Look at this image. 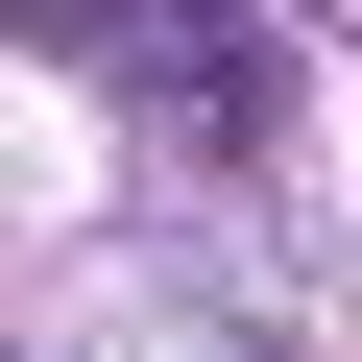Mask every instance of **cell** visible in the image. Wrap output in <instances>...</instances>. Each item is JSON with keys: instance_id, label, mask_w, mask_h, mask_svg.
Listing matches in <instances>:
<instances>
[{"instance_id": "6da1fadb", "label": "cell", "mask_w": 362, "mask_h": 362, "mask_svg": "<svg viewBox=\"0 0 362 362\" xmlns=\"http://www.w3.org/2000/svg\"><path fill=\"white\" fill-rule=\"evenodd\" d=\"M25 25L73 73H121L145 121H194V145H266V25L242 0H25Z\"/></svg>"}]
</instances>
